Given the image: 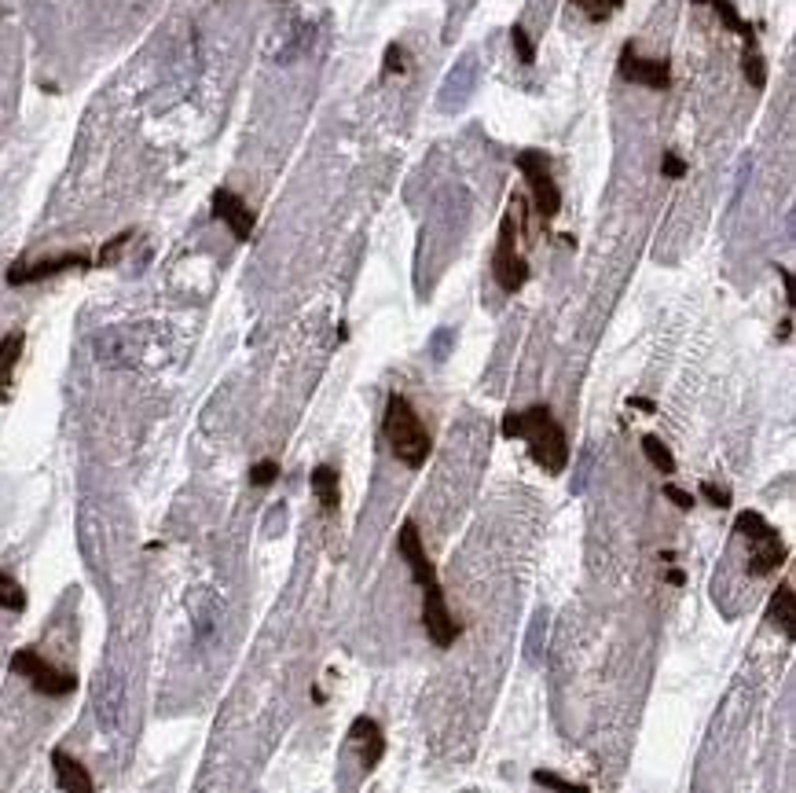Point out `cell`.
<instances>
[{
  "instance_id": "obj_1",
  "label": "cell",
  "mask_w": 796,
  "mask_h": 793,
  "mask_svg": "<svg viewBox=\"0 0 796 793\" xmlns=\"http://www.w3.org/2000/svg\"><path fill=\"white\" fill-rule=\"evenodd\" d=\"M503 437H518L529 444V456L547 471V474H561L569 463V437L565 426L554 419V412L547 405H532L525 412H506L503 415Z\"/></svg>"
},
{
  "instance_id": "obj_2",
  "label": "cell",
  "mask_w": 796,
  "mask_h": 793,
  "mask_svg": "<svg viewBox=\"0 0 796 793\" xmlns=\"http://www.w3.org/2000/svg\"><path fill=\"white\" fill-rule=\"evenodd\" d=\"M382 434H385V441H389V448H393V456L401 460L408 471L426 467L430 452H433V437H430L426 423L419 419V412H415V405L408 401V396L393 393L389 401H385Z\"/></svg>"
},
{
  "instance_id": "obj_3",
  "label": "cell",
  "mask_w": 796,
  "mask_h": 793,
  "mask_svg": "<svg viewBox=\"0 0 796 793\" xmlns=\"http://www.w3.org/2000/svg\"><path fill=\"white\" fill-rule=\"evenodd\" d=\"M522 217H525V199L514 195L503 224H499V239H495V254H492V275L499 283L503 294H518L529 283V261L522 257Z\"/></svg>"
},
{
  "instance_id": "obj_4",
  "label": "cell",
  "mask_w": 796,
  "mask_h": 793,
  "mask_svg": "<svg viewBox=\"0 0 796 793\" xmlns=\"http://www.w3.org/2000/svg\"><path fill=\"white\" fill-rule=\"evenodd\" d=\"M8 668H12L15 676H23L26 684H30L37 695H44V698H67V695L78 691V676H74L70 668L51 665V661H48L41 650H33V647L15 650L12 661H8Z\"/></svg>"
},
{
  "instance_id": "obj_5",
  "label": "cell",
  "mask_w": 796,
  "mask_h": 793,
  "mask_svg": "<svg viewBox=\"0 0 796 793\" xmlns=\"http://www.w3.org/2000/svg\"><path fill=\"white\" fill-rule=\"evenodd\" d=\"M734 529L756 547L753 558H749V574L753 577H767V574H774L778 565L785 562V544H782L778 529L760 511H742V515H737V522H734Z\"/></svg>"
},
{
  "instance_id": "obj_6",
  "label": "cell",
  "mask_w": 796,
  "mask_h": 793,
  "mask_svg": "<svg viewBox=\"0 0 796 793\" xmlns=\"http://www.w3.org/2000/svg\"><path fill=\"white\" fill-rule=\"evenodd\" d=\"M518 169H522V177H525V184H529L536 217H540V220L558 217V210H561V188H558V181H554V173H551V158H547L543 151H522V154H518Z\"/></svg>"
},
{
  "instance_id": "obj_7",
  "label": "cell",
  "mask_w": 796,
  "mask_h": 793,
  "mask_svg": "<svg viewBox=\"0 0 796 793\" xmlns=\"http://www.w3.org/2000/svg\"><path fill=\"white\" fill-rule=\"evenodd\" d=\"M616 74L632 85H643V89H653V92H664L671 89V63L668 60H646V55L635 51V44H624L620 60H616Z\"/></svg>"
},
{
  "instance_id": "obj_8",
  "label": "cell",
  "mask_w": 796,
  "mask_h": 793,
  "mask_svg": "<svg viewBox=\"0 0 796 793\" xmlns=\"http://www.w3.org/2000/svg\"><path fill=\"white\" fill-rule=\"evenodd\" d=\"M74 268H92V257L74 250V254H55V257H41L33 265H12L8 268V283L12 287H26V283H41V279H51V275H63V272H74Z\"/></svg>"
},
{
  "instance_id": "obj_9",
  "label": "cell",
  "mask_w": 796,
  "mask_h": 793,
  "mask_svg": "<svg viewBox=\"0 0 796 793\" xmlns=\"http://www.w3.org/2000/svg\"><path fill=\"white\" fill-rule=\"evenodd\" d=\"M422 625H426V636L433 639V647H440V650L459 639V625H455V617L448 610V599H444L440 584L422 592Z\"/></svg>"
},
{
  "instance_id": "obj_10",
  "label": "cell",
  "mask_w": 796,
  "mask_h": 793,
  "mask_svg": "<svg viewBox=\"0 0 796 793\" xmlns=\"http://www.w3.org/2000/svg\"><path fill=\"white\" fill-rule=\"evenodd\" d=\"M396 547H401V555H404V562H408V570H412V577H415V584H419L422 592L433 588V584H440V581H437V565L430 562L426 544H422V533H419L415 522H404V526H401Z\"/></svg>"
},
{
  "instance_id": "obj_11",
  "label": "cell",
  "mask_w": 796,
  "mask_h": 793,
  "mask_svg": "<svg viewBox=\"0 0 796 793\" xmlns=\"http://www.w3.org/2000/svg\"><path fill=\"white\" fill-rule=\"evenodd\" d=\"M213 217L232 232L239 243H250L254 239V210L227 188H217L213 191Z\"/></svg>"
},
{
  "instance_id": "obj_12",
  "label": "cell",
  "mask_w": 796,
  "mask_h": 793,
  "mask_svg": "<svg viewBox=\"0 0 796 793\" xmlns=\"http://www.w3.org/2000/svg\"><path fill=\"white\" fill-rule=\"evenodd\" d=\"M92 705H96V720L106 731L118 727L122 709H125V679L118 672H99L96 687H92Z\"/></svg>"
},
{
  "instance_id": "obj_13",
  "label": "cell",
  "mask_w": 796,
  "mask_h": 793,
  "mask_svg": "<svg viewBox=\"0 0 796 793\" xmlns=\"http://www.w3.org/2000/svg\"><path fill=\"white\" fill-rule=\"evenodd\" d=\"M349 739L360 746V760H364V768L375 771L378 760L385 757V734H382L378 720H371V716H356V720L349 723Z\"/></svg>"
},
{
  "instance_id": "obj_14",
  "label": "cell",
  "mask_w": 796,
  "mask_h": 793,
  "mask_svg": "<svg viewBox=\"0 0 796 793\" xmlns=\"http://www.w3.org/2000/svg\"><path fill=\"white\" fill-rule=\"evenodd\" d=\"M51 768H55V782H60L63 793H96L88 768L78 757H70L67 750H51Z\"/></svg>"
},
{
  "instance_id": "obj_15",
  "label": "cell",
  "mask_w": 796,
  "mask_h": 793,
  "mask_svg": "<svg viewBox=\"0 0 796 793\" xmlns=\"http://www.w3.org/2000/svg\"><path fill=\"white\" fill-rule=\"evenodd\" d=\"M694 5H701V8H712L719 19H723V26L730 30V33H737L742 37V51H760V41H756V26L749 23V19H742V12H737L730 0H694Z\"/></svg>"
},
{
  "instance_id": "obj_16",
  "label": "cell",
  "mask_w": 796,
  "mask_h": 793,
  "mask_svg": "<svg viewBox=\"0 0 796 793\" xmlns=\"http://www.w3.org/2000/svg\"><path fill=\"white\" fill-rule=\"evenodd\" d=\"M23 346H26L23 331H12V334L0 338V405L12 396V378H15V368H19Z\"/></svg>"
},
{
  "instance_id": "obj_17",
  "label": "cell",
  "mask_w": 796,
  "mask_h": 793,
  "mask_svg": "<svg viewBox=\"0 0 796 793\" xmlns=\"http://www.w3.org/2000/svg\"><path fill=\"white\" fill-rule=\"evenodd\" d=\"M312 492H316V499H319V507L327 515H334L338 511V503H341V485H338V471L330 467V463H319L316 471H312Z\"/></svg>"
},
{
  "instance_id": "obj_18",
  "label": "cell",
  "mask_w": 796,
  "mask_h": 793,
  "mask_svg": "<svg viewBox=\"0 0 796 793\" xmlns=\"http://www.w3.org/2000/svg\"><path fill=\"white\" fill-rule=\"evenodd\" d=\"M771 617L782 625L785 639H796V592H792L789 581L778 584V592H774V599H771Z\"/></svg>"
},
{
  "instance_id": "obj_19",
  "label": "cell",
  "mask_w": 796,
  "mask_h": 793,
  "mask_svg": "<svg viewBox=\"0 0 796 793\" xmlns=\"http://www.w3.org/2000/svg\"><path fill=\"white\" fill-rule=\"evenodd\" d=\"M643 456L650 460L653 471H661V474H675V456H671V448H668L661 437H653V434L643 437Z\"/></svg>"
},
{
  "instance_id": "obj_20",
  "label": "cell",
  "mask_w": 796,
  "mask_h": 793,
  "mask_svg": "<svg viewBox=\"0 0 796 793\" xmlns=\"http://www.w3.org/2000/svg\"><path fill=\"white\" fill-rule=\"evenodd\" d=\"M0 610H8V613H23V610H26V592H23V584H19L12 574H5V570H0Z\"/></svg>"
},
{
  "instance_id": "obj_21",
  "label": "cell",
  "mask_w": 796,
  "mask_h": 793,
  "mask_svg": "<svg viewBox=\"0 0 796 793\" xmlns=\"http://www.w3.org/2000/svg\"><path fill=\"white\" fill-rule=\"evenodd\" d=\"M532 782L536 786H543V789H554V793H591L584 782H569V779H561V775H554V771H532Z\"/></svg>"
},
{
  "instance_id": "obj_22",
  "label": "cell",
  "mask_w": 796,
  "mask_h": 793,
  "mask_svg": "<svg viewBox=\"0 0 796 793\" xmlns=\"http://www.w3.org/2000/svg\"><path fill=\"white\" fill-rule=\"evenodd\" d=\"M569 5L580 8V12H584L591 23H606V19H609V15H613V12L624 5V0H569Z\"/></svg>"
},
{
  "instance_id": "obj_23",
  "label": "cell",
  "mask_w": 796,
  "mask_h": 793,
  "mask_svg": "<svg viewBox=\"0 0 796 793\" xmlns=\"http://www.w3.org/2000/svg\"><path fill=\"white\" fill-rule=\"evenodd\" d=\"M510 44H514L518 60H522L525 67H532V63H536V44H532V37L525 33V26H522V23L510 26Z\"/></svg>"
},
{
  "instance_id": "obj_24",
  "label": "cell",
  "mask_w": 796,
  "mask_h": 793,
  "mask_svg": "<svg viewBox=\"0 0 796 793\" xmlns=\"http://www.w3.org/2000/svg\"><path fill=\"white\" fill-rule=\"evenodd\" d=\"M404 70H408L404 48H401V44H389V48H385V60H382V74L389 78V74H404Z\"/></svg>"
},
{
  "instance_id": "obj_25",
  "label": "cell",
  "mask_w": 796,
  "mask_h": 793,
  "mask_svg": "<svg viewBox=\"0 0 796 793\" xmlns=\"http://www.w3.org/2000/svg\"><path fill=\"white\" fill-rule=\"evenodd\" d=\"M275 478H279V463H275V460H261V463L250 467V485H257V489L272 485Z\"/></svg>"
},
{
  "instance_id": "obj_26",
  "label": "cell",
  "mask_w": 796,
  "mask_h": 793,
  "mask_svg": "<svg viewBox=\"0 0 796 793\" xmlns=\"http://www.w3.org/2000/svg\"><path fill=\"white\" fill-rule=\"evenodd\" d=\"M129 239H133V229H129V232H122V236H114V239H110V243H106V247L99 250V257H96V265H110V261H114V257H118V250H122V247H125Z\"/></svg>"
},
{
  "instance_id": "obj_27",
  "label": "cell",
  "mask_w": 796,
  "mask_h": 793,
  "mask_svg": "<svg viewBox=\"0 0 796 793\" xmlns=\"http://www.w3.org/2000/svg\"><path fill=\"white\" fill-rule=\"evenodd\" d=\"M661 173H664V177H671V181L687 177V162H682L675 151H668V154H664V162H661Z\"/></svg>"
},
{
  "instance_id": "obj_28",
  "label": "cell",
  "mask_w": 796,
  "mask_h": 793,
  "mask_svg": "<svg viewBox=\"0 0 796 793\" xmlns=\"http://www.w3.org/2000/svg\"><path fill=\"white\" fill-rule=\"evenodd\" d=\"M664 499H671L679 511H690V507H694V496L687 489H679V485H664Z\"/></svg>"
},
{
  "instance_id": "obj_29",
  "label": "cell",
  "mask_w": 796,
  "mask_h": 793,
  "mask_svg": "<svg viewBox=\"0 0 796 793\" xmlns=\"http://www.w3.org/2000/svg\"><path fill=\"white\" fill-rule=\"evenodd\" d=\"M701 492H705V499H708L712 507H719V511H723V507H730V492H727V489H719V485L705 481V485H701Z\"/></svg>"
},
{
  "instance_id": "obj_30",
  "label": "cell",
  "mask_w": 796,
  "mask_h": 793,
  "mask_svg": "<svg viewBox=\"0 0 796 793\" xmlns=\"http://www.w3.org/2000/svg\"><path fill=\"white\" fill-rule=\"evenodd\" d=\"M448 342H451V331H448V327L433 334V360H444V357H448Z\"/></svg>"
},
{
  "instance_id": "obj_31",
  "label": "cell",
  "mask_w": 796,
  "mask_h": 793,
  "mask_svg": "<svg viewBox=\"0 0 796 793\" xmlns=\"http://www.w3.org/2000/svg\"><path fill=\"white\" fill-rule=\"evenodd\" d=\"M632 405H635L639 412H653V401H646V396H632Z\"/></svg>"
},
{
  "instance_id": "obj_32",
  "label": "cell",
  "mask_w": 796,
  "mask_h": 793,
  "mask_svg": "<svg viewBox=\"0 0 796 793\" xmlns=\"http://www.w3.org/2000/svg\"><path fill=\"white\" fill-rule=\"evenodd\" d=\"M682 581H687V574H682V570H668V584H675V588H679Z\"/></svg>"
}]
</instances>
